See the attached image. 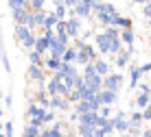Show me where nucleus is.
<instances>
[{"mask_svg": "<svg viewBox=\"0 0 151 137\" xmlns=\"http://www.w3.org/2000/svg\"><path fill=\"white\" fill-rule=\"evenodd\" d=\"M35 31H31L27 28V26H22V24H15V41H18L22 48H27V50H33V44H35Z\"/></svg>", "mask_w": 151, "mask_h": 137, "instance_id": "obj_1", "label": "nucleus"}, {"mask_svg": "<svg viewBox=\"0 0 151 137\" xmlns=\"http://www.w3.org/2000/svg\"><path fill=\"white\" fill-rule=\"evenodd\" d=\"M132 52H134V46L132 48H123L116 52V55H110V57H105L110 63H114V67H118V70H125V67L129 65V59H132Z\"/></svg>", "mask_w": 151, "mask_h": 137, "instance_id": "obj_2", "label": "nucleus"}, {"mask_svg": "<svg viewBox=\"0 0 151 137\" xmlns=\"http://www.w3.org/2000/svg\"><path fill=\"white\" fill-rule=\"evenodd\" d=\"M44 113H46L44 107H40V104H35V102H29V107H27V120H29V124L42 128V126H44Z\"/></svg>", "mask_w": 151, "mask_h": 137, "instance_id": "obj_3", "label": "nucleus"}, {"mask_svg": "<svg viewBox=\"0 0 151 137\" xmlns=\"http://www.w3.org/2000/svg\"><path fill=\"white\" fill-rule=\"evenodd\" d=\"M125 85V76L121 72H110L107 76H103V89H107V92H121V87Z\"/></svg>", "mask_w": 151, "mask_h": 137, "instance_id": "obj_4", "label": "nucleus"}, {"mask_svg": "<svg viewBox=\"0 0 151 137\" xmlns=\"http://www.w3.org/2000/svg\"><path fill=\"white\" fill-rule=\"evenodd\" d=\"M81 31H83V20L75 18V15H70V18L66 20V35L70 37V41L79 37V35H81Z\"/></svg>", "mask_w": 151, "mask_h": 137, "instance_id": "obj_5", "label": "nucleus"}, {"mask_svg": "<svg viewBox=\"0 0 151 137\" xmlns=\"http://www.w3.org/2000/svg\"><path fill=\"white\" fill-rule=\"evenodd\" d=\"M92 39H94L92 46H94V50L99 52V57H107V55H110V41H107V37L103 35V31H101V33H94Z\"/></svg>", "mask_w": 151, "mask_h": 137, "instance_id": "obj_6", "label": "nucleus"}, {"mask_svg": "<svg viewBox=\"0 0 151 137\" xmlns=\"http://www.w3.org/2000/svg\"><path fill=\"white\" fill-rule=\"evenodd\" d=\"M70 15H75V18H79V20H90L92 18V7L88 2H83V0H79V2L72 4Z\"/></svg>", "mask_w": 151, "mask_h": 137, "instance_id": "obj_7", "label": "nucleus"}, {"mask_svg": "<svg viewBox=\"0 0 151 137\" xmlns=\"http://www.w3.org/2000/svg\"><path fill=\"white\" fill-rule=\"evenodd\" d=\"M27 78H29V83H42V81H46L48 78V74H46V70L42 65H29L27 67Z\"/></svg>", "mask_w": 151, "mask_h": 137, "instance_id": "obj_8", "label": "nucleus"}, {"mask_svg": "<svg viewBox=\"0 0 151 137\" xmlns=\"http://www.w3.org/2000/svg\"><path fill=\"white\" fill-rule=\"evenodd\" d=\"M110 124L114 128V133H129V124H127V115H125L123 111L112 115L110 118Z\"/></svg>", "mask_w": 151, "mask_h": 137, "instance_id": "obj_9", "label": "nucleus"}, {"mask_svg": "<svg viewBox=\"0 0 151 137\" xmlns=\"http://www.w3.org/2000/svg\"><path fill=\"white\" fill-rule=\"evenodd\" d=\"M83 78V87L88 89V92H92V94H99L103 89V78L99 76V74H90V76H81Z\"/></svg>", "mask_w": 151, "mask_h": 137, "instance_id": "obj_10", "label": "nucleus"}, {"mask_svg": "<svg viewBox=\"0 0 151 137\" xmlns=\"http://www.w3.org/2000/svg\"><path fill=\"white\" fill-rule=\"evenodd\" d=\"M72 107V104L66 100L64 96H48V109L50 111H68V109Z\"/></svg>", "mask_w": 151, "mask_h": 137, "instance_id": "obj_11", "label": "nucleus"}, {"mask_svg": "<svg viewBox=\"0 0 151 137\" xmlns=\"http://www.w3.org/2000/svg\"><path fill=\"white\" fill-rule=\"evenodd\" d=\"M149 100H151V87L149 85H140L138 94H136V107L142 111L145 107H149Z\"/></svg>", "mask_w": 151, "mask_h": 137, "instance_id": "obj_12", "label": "nucleus"}, {"mask_svg": "<svg viewBox=\"0 0 151 137\" xmlns=\"http://www.w3.org/2000/svg\"><path fill=\"white\" fill-rule=\"evenodd\" d=\"M92 65H94V72H96L101 78L107 76V74L112 72V63L107 61L105 57H99V59H94V61H92Z\"/></svg>", "mask_w": 151, "mask_h": 137, "instance_id": "obj_13", "label": "nucleus"}, {"mask_svg": "<svg viewBox=\"0 0 151 137\" xmlns=\"http://www.w3.org/2000/svg\"><path fill=\"white\" fill-rule=\"evenodd\" d=\"M96 100H99L101 107H112V104L118 100V94L116 92H107V89H101V92L96 94Z\"/></svg>", "mask_w": 151, "mask_h": 137, "instance_id": "obj_14", "label": "nucleus"}, {"mask_svg": "<svg viewBox=\"0 0 151 137\" xmlns=\"http://www.w3.org/2000/svg\"><path fill=\"white\" fill-rule=\"evenodd\" d=\"M42 67L46 70V74H53V72H57L61 67V59H55V57L44 55L42 57Z\"/></svg>", "mask_w": 151, "mask_h": 137, "instance_id": "obj_15", "label": "nucleus"}, {"mask_svg": "<svg viewBox=\"0 0 151 137\" xmlns=\"http://www.w3.org/2000/svg\"><path fill=\"white\" fill-rule=\"evenodd\" d=\"M118 37H121V44L125 48H132L134 44H136V33H134V28H125L118 33Z\"/></svg>", "mask_w": 151, "mask_h": 137, "instance_id": "obj_16", "label": "nucleus"}, {"mask_svg": "<svg viewBox=\"0 0 151 137\" xmlns=\"http://www.w3.org/2000/svg\"><path fill=\"white\" fill-rule=\"evenodd\" d=\"M53 74H57L59 78H66V76H77L79 70H77V65H72V63H61V67L57 72H53Z\"/></svg>", "mask_w": 151, "mask_h": 137, "instance_id": "obj_17", "label": "nucleus"}, {"mask_svg": "<svg viewBox=\"0 0 151 137\" xmlns=\"http://www.w3.org/2000/svg\"><path fill=\"white\" fill-rule=\"evenodd\" d=\"M33 50L40 52L42 57L48 52V37L46 35H35V44H33Z\"/></svg>", "mask_w": 151, "mask_h": 137, "instance_id": "obj_18", "label": "nucleus"}, {"mask_svg": "<svg viewBox=\"0 0 151 137\" xmlns=\"http://www.w3.org/2000/svg\"><path fill=\"white\" fill-rule=\"evenodd\" d=\"M50 13H53L59 22H61V20H68V18H70V9L66 7V4H53V11H50Z\"/></svg>", "mask_w": 151, "mask_h": 137, "instance_id": "obj_19", "label": "nucleus"}, {"mask_svg": "<svg viewBox=\"0 0 151 137\" xmlns=\"http://www.w3.org/2000/svg\"><path fill=\"white\" fill-rule=\"evenodd\" d=\"M129 67V87H136L138 83H140V67L138 65H127Z\"/></svg>", "mask_w": 151, "mask_h": 137, "instance_id": "obj_20", "label": "nucleus"}, {"mask_svg": "<svg viewBox=\"0 0 151 137\" xmlns=\"http://www.w3.org/2000/svg\"><path fill=\"white\" fill-rule=\"evenodd\" d=\"M75 133H77V137H92V135H94V128L88 126V124H79V122H77Z\"/></svg>", "mask_w": 151, "mask_h": 137, "instance_id": "obj_21", "label": "nucleus"}, {"mask_svg": "<svg viewBox=\"0 0 151 137\" xmlns=\"http://www.w3.org/2000/svg\"><path fill=\"white\" fill-rule=\"evenodd\" d=\"M75 59H77V48L68 46V48L64 50V55H61V63H72V65H75Z\"/></svg>", "mask_w": 151, "mask_h": 137, "instance_id": "obj_22", "label": "nucleus"}, {"mask_svg": "<svg viewBox=\"0 0 151 137\" xmlns=\"http://www.w3.org/2000/svg\"><path fill=\"white\" fill-rule=\"evenodd\" d=\"M116 28H118V31H125V28H134V22H132V18H129V15H118V20H116Z\"/></svg>", "mask_w": 151, "mask_h": 137, "instance_id": "obj_23", "label": "nucleus"}, {"mask_svg": "<svg viewBox=\"0 0 151 137\" xmlns=\"http://www.w3.org/2000/svg\"><path fill=\"white\" fill-rule=\"evenodd\" d=\"M46 9H40V11H33V20H35V28H42L44 26V20H46Z\"/></svg>", "mask_w": 151, "mask_h": 137, "instance_id": "obj_24", "label": "nucleus"}, {"mask_svg": "<svg viewBox=\"0 0 151 137\" xmlns=\"http://www.w3.org/2000/svg\"><path fill=\"white\" fill-rule=\"evenodd\" d=\"M7 2H9V9H11V11H13V9H29V0H7Z\"/></svg>", "mask_w": 151, "mask_h": 137, "instance_id": "obj_25", "label": "nucleus"}, {"mask_svg": "<svg viewBox=\"0 0 151 137\" xmlns=\"http://www.w3.org/2000/svg\"><path fill=\"white\" fill-rule=\"evenodd\" d=\"M29 63L31 65H42V55L35 50H29Z\"/></svg>", "mask_w": 151, "mask_h": 137, "instance_id": "obj_26", "label": "nucleus"}, {"mask_svg": "<svg viewBox=\"0 0 151 137\" xmlns=\"http://www.w3.org/2000/svg\"><path fill=\"white\" fill-rule=\"evenodd\" d=\"M29 9H31V11H40V9H46V0H29Z\"/></svg>", "mask_w": 151, "mask_h": 137, "instance_id": "obj_27", "label": "nucleus"}, {"mask_svg": "<svg viewBox=\"0 0 151 137\" xmlns=\"http://www.w3.org/2000/svg\"><path fill=\"white\" fill-rule=\"evenodd\" d=\"M40 131L37 126H33V124H27V128H24V137H40Z\"/></svg>", "mask_w": 151, "mask_h": 137, "instance_id": "obj_28", "label": "nucleus"}, {"mask_svg": "<svg viewBox=\"0 0 151 137\" xmlns=\"http://www.w3.org/2000/svg\"><path fill=\"white\" fill-rule=\"evenodd\" d=\"M55 120H57V113L50 111V109H46V113H44V124H53Z\"/></svg>", "mask_w": 151, "mask_h": 137, "instance_id": "obj_29", "label": "nucleus"}, {"mask_svg": "<svg viewBox=\"0 0 151 137\" xmlns=\"http://www.w3.org/2000/svg\"><path fill=\"white\" fill-rule=\"evenodd\" d=\"M142 18L145 20H151V0H147V2L142 4Z\"/></svg>", "mask_w": 151, "mask_h": 137, "instance_id": "obj_30", "label": "nucleus"}, {"mask_svg": "<svg viewBox=\"0 0 151 137\" xmlns=\"http://www.w3.org/2000/svg\"><path fill=\"white\" fill-rule=\"evenodd\" d=\"M101 118H112V107H99V111H96Z\"/></svg>", "mask_w": 151, "mask_h": 137, "instance_id": "obj_31", "label": "nucleus"}, {"mask_svg": "<svg viewBox=\"0 0 151 137\" xmlns=\"http://www.w3.org/2000/svg\"><path fill=\"white\" fill-rule=\"evenodd\" d=\"M140 118H142L145 122H149V120H151V107H145L142 111H140Z\"/></svg>", "mask_w": 151, "mask_h": 137, "instance_id": "obj_32", "label": "nucleus"}, {"mask_svg": "<svg viewBox=\"0 0 151 137\" xmlns=\"http://www.w3.org/2000/svg\"><path fill=\"white\" fill-rule=\"evenodd\" d=\"M138 67H140V74H147V72H151V61L142 63V65H138Z\"/></svg>", "mask_w": 151, "mask_h": 137, "instance_id": "obj_33", "label": "nucleus"}, {"mask_svg": "<svg viewBox=\"0 0 151 137\" xmlns=\"http://www.w3.org/2000/svg\"><path fill=\"white\" fill-rule=\"evenodd\" d=\"M40 137H50V135H48V128H42V131H40Z\"/></svg>", "mask_w": 151, "mask_h": 137, "instance_id": "obj_34", "label": "nucleus"}, {"mask_svg": "<svg viewBox=\"0 0 151 137\" xmlns=\"http://www.w3.org/2000/svg\"><path fill=\"white\" fill-rule=\"evenodd\" d=\"M61 137H77V133H75V131H68V133H64Z\"/></svg>", "mask_w": 151, "mask_h": 137, "instance_id": "obj_35", "label": "nucleus"}, {"mask_svg": "<svg viewBox=\"0 0 151 137\" xmlns=\"http://www.w3.org/2000/svg\"><path fill=\"white\" fill-rule=\"evenodd\" d=\"M129 2H134V4H140V7H142V4L147 2V0H129Z\"/></svg>", "mask_w": 151, "mask_h": 137, "instance_id": "obj_36", "label": "nucleus"}, {"mask_svg": "<svg viewBox=\"0 0 151 137\" xmlns=\"http://www.w3.org/2000/svg\"><path fill=\"white\" fill-rule=\"evenodd\" d=\"M53 4H64V0H50Z\"/></svg>", "mask_w": 151, "mask_h": 137, "instance_id": "obj_37", "label": "nucleus"}, {"mask_svg": "<svg viewBox=\"0 0 151 137\" xmlns=\"http://www.w3.org/2000/svg\"><path fill=\"white\" fill-rule=\"evenodd\" d=\"M121 137H134V133H121Z\"/></svg>", "mask_w": 151, "mask_h": 137, "instance_id": "obj_38", "label": "nucleus"}, {"mask_svg": "<svg viewBox=\"0 0 151 137\" xmlns=\"http://www.w3.org/2000/svg\"><path fill=\"white\" fill-rule=\"evenodd\" d=\"M147 24H149V28H151V20H147Z\"/></svg>", "mask_w": 151, "mask_h": 137, "instance_id": "obj_39", "label": "nucleus"}, {"mask_svg": "<svg viewBox=\"0 0 151 137\" xmlns=\"http://www.w3.org/2000/svg\"><path fill=\"white\" fill-rule=\"evenodd\" d=\"M0 137H2V131H0Z\"/></svg>", "mask_w": 151, "mask_h": 137, "instance_id": "obj_40", "label": "nucleus"}, {"mask_svg": "<svg viewBox=\"0 0 151 137\" xmlns=\"http://www.w3.org/2000/svg\"><path fill=\"white\" fill-rule=\"evenodd\" d=\"M149 107H151V100H149Z\"/></svg>", "mask_w": 151, "mask_h": 137, "instance_id": "obj_41", "label": "nucleus"}, {"mask_svg": "<svg viewBox=\"0 0 151 137\" xmlns=\"http://www.w3.org/2000/svg\"><path fill=\"white\" fill-rule=\"evenodd\" d=\"M92 137H94V135H92Z\"/></svg>", "mask_w": 151, "mask_h": 137, "instance_id": "obj_42", "label": "nucleus"}]
</instances>
